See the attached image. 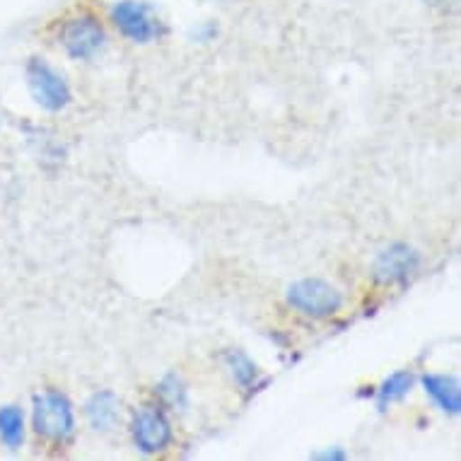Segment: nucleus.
Listing matches in <instances>:
<instances>
[{"mask_svg":"<svg viewBox=\"0 0 461 461\" xmlns=\"http://www.w3.org/2000/svg\"><path fill=\"white\" fill-rule=\"evenodd\" d=\"M32 428L39 438L51 445H66L76 435V411L73 403L59 389H46L34 396L32 403Z\"/></svg>","mask_w":461,"mask_h":461,"instance_id":"nucleus-1","label":"nucleus"},{"mask_svg":"<svg viewBox=\"0 0 461 461\" xmlns=\"http://www.w3.org/2000/svg\"><path fill=\"white\" fill-rule=\"evenodd\" d=\"M287 304L310 319H329L343 307V295L324 278H303L287 287Z\"/></svg>","mask_w":461,"mask_h":461,"instance_id":"nucleus-2","label":"nucleus"},{"mask_svg":"<svg viewBox=\"0 0 461 461\" xmlns=\"http://www.w3.org/2000/svg\"><path fill=\"white\" fill-rule=\"evenodd\" d=\"M24 76H27L32 99L46 112H63L73 102L68 80L53 66H49L44 59H32L24 68Z\"/></svg>","mask_w":461,"mask_h":461,"instance_id":"nucleus-3","label":"nucleus"},{"mask_svg":"<svg viewBox=\"0 0 461 461\" xmlns=\"http://www.w3.org/2000/svg\"><path fill=\"white\" fill-rule=\"evenodd\" d=\"M131 438L143 454H159L175 439V430L165 411L158 406H143L131 418Z\"/></svg>","mask_w":461,"mask_h":461,"instance_id":"nucleus-4","label":"nucleus"},{"mask_svg":"<svg viewBox=\"0 0 461 461\" xmlns=\"http://www.w3.org/2000/svg\"><path fill=\"white\" fill-rule=\"evenodd\" d=\"M420 251L406 242H393L386 247L372 266V276L379 285H403L420 271Z\"/></svg>","mask_w":461,"mask_h":461,"instance_id":"nucleus-5","label":"nucleus"},{"mask_svg":"<svg viewBox=\"0 0 461 461\" xmlns=\"http://www.w3.org/2000/svg\"><path fill=\"white\" fill-rule=\"evenodd\" d=\"M112 20L116 24V30L131 41H136V44H148V41L162 34V24H159L158 15L152 13L148 3H140V0L116 3L112 8Z\"/></svg>","mask_w":461,"mask_h":461,"instance_id":"nucleus-6","label":"nucleus"},{"mask_svg":"<svg viewBox=\"0 0 461 461\" xmlns=\"http://www.w3.org/2000/svg\"><path fill=\"white\" fill-rule=\"evenodd\" d=\"M104 27L97 17L83 15L63 24L61 44L73 61H92L104 49Z\"/></svg>","mask_w":461,"mask_h":461,"instance_id":"nucleus-7","label":"nucleus"},{"mask_svg":"<svg viewBox=\"0 0 461 461\" xmlns=\"http://www.w3.org/2000/svg\"><path fill=\"white\" fill-rule=\"evenodd\" d=\"M119 413H122V401L109 389H102V392H95L85 403V416H87V423L95 428L97 432H109L119 420Z\"/></svg>","mask_w":461,"mask_h":461,"instance_id":"nucleus-8","label":"nucleus"},{"mask_svg":"<svg viewBox=\"0 0 461 461\" xmlns=\"http://www.w3.org/2000/svg\"><path fill=\"white\" fill-rule=\"evenodd\" d=\"M425 393L438 403L439 411H445L449 416H459L461 411V389L459 379L449 375H423L420 377Z\"/></svg>","mask_w":461,"mask_h":461,"instance_id":"nucleus-9","label":"nucleus"},{"mask_svg":"<svg viewBox=\"0 0 461 461\" xmlns=\"http://www.w3.org/2000/svg\"><path fill=\"white\" fill-rule=\"evenodd\" d=\"M27 425H24V411L15 403L0 406V442L8 447L10 452H15L24 445Z\"/></svg>","mask_w":461,"mask_h":461,"instance_id":"nucleus-10","label":"nucleus"},{"mask_svg":"<svg viewBox=\"0 0 461 461\" xmlns=\"http://www.w3.org/2000/svg\"><path fill=\"white\" fill-rule=\"evenodd\" d=\"M413 384H416V375H413V372L399 370L393 372V375H389L377 389L379 411H384L386 406H392V403L403 399V396L413 389Z\"/></svg>","mask_w":461,"mask_h":461,"instance_id":"nucleus-11","label":"nucleus"},{"mask_svg":"<svg viewBox=\"0 0 461 461\" xmlns=\"http://www.w3.org/2000/svg\"><path fill=\"white\" fill-rule=\"evenodd\" d=\"M225 365L232 379H235L240 386H251L258 377V367L257 363L251 360L247 353L242 350H227L225 353Z\"/></svg>","mask_w":461,"mask_h":461,"instance_id":"nucleus-12","label":"nucleus"},{"mask_svg":"<svg viewBox=\"0 0 461 461\" xmlns=\"http://www.w3.org/2000/svg\"><path fill=\"white\" fill-rule=\"evenodd\" d=\"M155 393L159 396V401L169 406V409H179L184 411L186 406V389H184L182 379L176 377V375H167L158 386H155Z\"/></svg>","mask_w":461,"mask_h":461,"instance_id":"nucleus-13","label":"nucleus"},{"mask_svg":"<svg viewBox=\"0 0 461 461\" xmlns=\"http://www.w3.org/2000/svg\"><path fill=\"white\" fill-rule=\"evenodd\" d=\"M314 459H346V452H340V449H329V452L314 454Z\"/></svg>","mask_w":461,"mask_h":461,"instance_id":"nucleus-14","label":"nucleus"}]
</instances>
